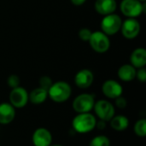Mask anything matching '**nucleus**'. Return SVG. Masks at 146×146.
Returning <instances> with one entry per match:
<instances>
[{"label":"nucleus","instance_id":"nucleus-1","mask_svg":"<svg viewBox=\"0 0 146 146\" xmlns=\"http://www.w3.org/2000/svg\"><path fill=\"white\" fill-rule=\"evenodd\" d=\"M72 94V88L66 81H57L52 83L48 89V97L55 103L62 104L69 99Z\"/></svg>","mask_w":146,"mask_h":146},{"label":"nucleus","instance_id":"nucleus-2","mask_svg":"<svg viewBox=\"0 0 146 146\" xmlns=\"http://www.w3.org/2000/svg\"><path fill=\"white\" fill-rule=\"evenodd\" d=\"M97 119L89 113H80L72 121V127L79 133H87L96 128Z\"/></svg>","mask_w":146,"mask_h":146},{"label":"nucleus","instance_id":"nucleus-3","mask_svg":"<svg viewBox=\"0 0 146 146\" xmlns=\"http://www.w3.org/2000/svg\"><path fill=\"white\" fill-rule=\"evenodd\" d=\"M120 9L127 18H137L145 11V3L139 0H122Z\"/></svg>","mask_w":146,"mask_h":146},{"label":"nucleus","instance_id":"nucleus-4","mask_svg":"<svg viewBox=\"0 0 146 146\" xmlns=\"http://www.w3.org/2000/svg\"><path fill=\"white\" fill-rule=\"evenodd\" d=\"M122 20L119 15L115 13L104 15L101 21V30L108 36H113L116 34L121 27Z\"/></svg>","mask_w":146,"mask_h":146},{"label":"nucleus","instance_id":"nucleus-5","mask_svg":"<svg viewBox=\"0 0 146 146\" xmlns=\"http://www.w3.org/2000/svg\"><path fill=\"white\" fill-rule=\"evenodd\" d=\"M88 42L92 49L98 53H105L110 47L109 36L102 31L92 32Z\"/></svg>","mask_w":146,"mask_h":146},{"label":"nucleus","instance_id":"nucleus-6","mask_svg":"<svg viewBox=\"0 0 146 146\" xmlns=\"http://www.w3.org/2000/svg\"><path fill=\"white\" fill-rule=\"evenodd\" d=\"M95 104L94 96L88 93H82L77 96L73 101L74 110L80 113H89L93 110Z\"/></svg>","mask_w":146,"mask_h":146},{"label":"nucleus","instance_id":"nucleus-7","mask_svg":"<svg viewBox=\"0 0 146 146\" xmlns=\"http://www.w3.org/2000/svg\"><path fill=\"white\" fill-rule=\"evenodd\" d=\"M93 110L95 111L96 115L99 118V120L104 121H110L115 114V106L108 100L101 99L98 102H95Z\"/></svg>","mask_w":146,"mask_h":146},{"label":"nucleus","instance_id":"nucleus-8","mask_svg":"<svg viewBox=\"0 0 146 146\" xmlns=\"http://www.w3.org/2000/svg\"><path fill=\"white\" fill-rule=\"evenodd\" d=\"M9 104L15 109H22L29 102L28 92L25 88L21 86H17L15 88H13L9 93Z\"/></svg>","mask_w":146,"mask_h":146},{"label":"nucleus","instance_id":"nucleus-9","mask_svg":"<svg viewBox=\"0 0 146 146\" xmlns=\"http://www.w3.org/2000/svg\"><path fill=\"white\" fill-rule=\"evenodd\" d=\"M141 30V25L136 18H127L122 21L121 32L124 38L133 39L139 36Z\"/></svg>","mask_w":146,"mask_h":146},{"label":"nucleus","instance_id":"nucleus-10","mask_svg":"<svg viewBox=\"0 0 146 146\" xmlns=\"http://www.w3.org/2000/svg\"><path fill=\"white\" fill-rule=\"evenodd\" d=\"M102 92L106 98L115 99L122 96L123 88L118 81L115 80H108L104 81L102 86Z\"/></svg>","mask_w":146,"mask_h":146},{"label":"nucleus","instance_id":"nucleus-11","mask_svg":"<svg viewBox=\"0 0 146 146\" xmlns=\"http://www.w3.org/2000/svg\"><path fill=\"white\" fill-rule=\"evenodd\" d=\"M94 80L93 73L87 68H83L78 71L74 76V84L80 89L89 88Z\"/></svg>","mask_w":146,"mask_h":146},{"label":"nucleus","instance_id":"nucleus-12","mask_svg":"<svg viewBox=\"0 0 146 146\" xmlns=\"http://www.w3.org/2000/svg\"><path fill=\"white\" fill-rule=\"evenodd\" d=\"M32 140L34 146H50L52 143V134L48 129L39 127L33 133Z\"/></svg>","mask_w":146,"mask_h":146},{"label":"nucleus","instance_id":"nucleus-13","mask_svg":"<svg viewBox=\"0 0 146 146\" xmlns=\"http://www.w3.org/2000/svg\"><path fill=\"white\" fill-rule=\"evenodd\" d=\"M94 8L97 13L104 16L115 13L117 9V3L115 0H96Z\"/></svg>","mask_w":146,"mask_h":146},{"label":"nucleus","instance_id":"nucleus-14","mask_svg":"<svg viewBox=\"0 0 146 146\" xmlns=\"http://www.w3.org/2000/svg\"><path fill=\"white\" fill-rule=\"evenodd\" d=\"M15 117V109L9 103L0 104V124L8 125Z\"/></svg>","mask_w":146,"mask_h":146},{"label":"nucleus","instance_id":"nucleus-15","mask_svg":"<svg viewBox=\"0 0 146 146\" xmlns=\"http://www.w3.org/2000/svg\"><path fill=\"white\" fill-rule=\"evenodd\" d=\"M130 64L135 68H145L146 65V50L144 48L135 49L130 56Z\"/></svg>","mask_w":146,"mask_h":146},{"label":"nucleus","instance_id":"nucleus-16","mask_svg":"<svg viewBox=\"0 0 146 146\" xmlns=\"http://www.w3.org/2000/svg\"><path fill=\"white\" fill-rule=\"evenodd\" d=\"M136 68L131 64H124L121 66L117 71L119 79L124 82H130L136 77Z\"/></svg>","mask_w":146,"mask_h":146},{"label":"nucleus","instance_id":"nucleus-17","mask_svg":"<svg viewBox=\"0 0 146 146\" xmlns=\"http://www.w3.org/2000/svg\"><path fill=\"white\" fill-rule=\"evenodd\" d=\"M47 98L48 91L41 87H37L33 89L30 93H28L29 101L33 104H41L46 101Z\"/></svg>","mask_w":146,"mask_h":146},{"label":"nucleus","instance_id":"nucleus-18","mask_svg":"<svg viewBox=\"0 0 146 146\" xmlns=\"http://www.w3.org/2000/svg\"><path fill=\"white\" fill-rule=\"evenodd\" d=\"M110 127L115 131L122 132L129 127V120L127 116L119 115H115L110 121Z\"/></svg>","mask_w":146,"mask_h":146},{"label":"nucleus","instance_id":"nucleus-19","mask_svg":"<svg viewBox=\"0 0 146 146\" xmlns=\"http://www.w3.org/2000/svg\"><path fill=\"white\" fill-rule=\"evenodd\" d=\"M89 146H110V140L105 135H98L90 141Z\"/></svg>","mask_w":146,"mask_h":146},{"label":"nucleus","instance_id":"nucleus-20","mask_svg":"<svg viewBox=\"0 0 146 146\" xmlns=\"http://www.w3.org/2000/svg\"><path fill=\"white\" fill-rule=\"evenodd\" d=\"M134 133L137 136L144 138L146 136V120L140 119L134 125Z\"/></svg>","mask_w":146,"mask_h":146},{"label":"nucleus","instance_id":"nucleus-21","mask_svg":"<svg viewBox=\"0 0 146 146\" xmlns=\"http://www.w3.org/2000/svg\"><path fill=\"white\" fill-rule=\"evenodd\" d=\"M20 82H21L20 78H19V76L16 75V74H11V75H9V76L8 77V79H7V85H8L11 89L15 88V87H17V86H20Z\"/></svg>","mask_w":146,"mask_h":146},{"label":"nucleus","instance_id":"nucleus-22","mask_svg":"<svg viewBox=\"0 0 146 146\" xmlns=\"http://www.w3.org/2000/svg\"><path fill=\"white\" fill-rule=\"evenodd\" d=\"M92 31L89 29V28H86V27H83L81 28L79 33H78V35H79V38L84 41V42H88L89 39H90V37L92 35Z\"/></svg>","mask_w":146,"mask_h":146},{"label":"nucleus","instance_id":"nucleus-23","mask_svg":"<svg viewBox=\"0 0 146 146\" xmlns=\"http://www.w3.org/2000/svg\"><path fill=\"white\" fill-rule=\"evenodd\" d=\"M52 80L50 77L48 76H42L39 79V87L44 88L45 90L48 91V89L50 87V86L52 85Z\"/></svg>","mask_w":146,"mask_h":146},{"label":"nucleus","instance_id":"nucleus-24","mask_svg":"<svg viewBox=\"0 0 146 146\" xmlns=\"http://www.w3.org/2000/svg\"><path fill=\"white\" fill-rule=\"evenodd\" d=\"M138 79V80H139L142 83H145L146 81V70L145 68H139L136 71V77Z\"/></svg>","mask_w":146,"mask_h":146},{"label":"nucleus","instance_id":"nucleus-25","mask_svg":"<svg viewBox=\"0 0 146 146\" xmlns=\"http://www.w3.org/2000/svg\"><path fill=\"white\" fill-rule=\"evenodd\" d=\"M115 105L117 106V108L119 109H125L127 105V99L125 98H123L122 96L117 98L115 99Z\"/></svg>","mask_w":146,"mask_h":146},{"label":"nucleus","instance_id":"nucleus-26","mask_svg":"<svg viewBox=\"0 0 146 146\" xmlns=\"http://www.w3.org/2000/svg\"><path fill=\"white\" fill-rule=\"evenodd\" d=\"M96 127L98 128V130H104V129H105V127H106V121H102V120H99L98 121H97Z\"/></svg>","mask_w":146,"mask_h":146},{"label":"nucleus","instance_id":"nucleus-27","mask_svg":"<svg viewBox=\"0 0 146 146\" xmlns=\"http://www.w3.org/2000/svg\"><path fill=\"white\" fill-rule=\"evenodd\" d=\"M86 0H70V2L74 5V6H81L86 3Z\"/></svg>","mask_w":146,"mask_h":146},{"label":"nucleus","instance_id":"nucleus-28","mask_svg":"<svg viewBox=\"0 0 146 146\" xmlns=\"http://www.w3.org/2000/svg\"><path fill=\"white\" fill-rule=\"evenodd\" d=\"M50 146H63V145H50Z\"/></svg>","mask_w":146,"mask_h":146},{"label":"nucleus","instance_id":"nucleus-29","mask_svg":"<svg viewBox=\"0 0 146 146\" xmlns=\"http://www.w3.org/2000/svg\"><path fill=\"white\" fill-rule=\"evenodd\" d=\"M140 2H142V3H145V1L146 0H139Z\"/></svg>","mask_w":146,"mask_h":146}]
</instances>
